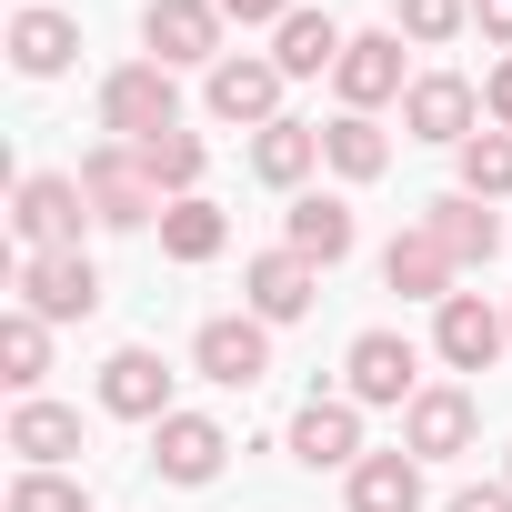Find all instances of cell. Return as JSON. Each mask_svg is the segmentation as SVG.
<instances>
[{"mask_svg":"<svg viewBox=\"0 0 512 512\" xmlns=\"http://www.w3.org/2000/svg\"><path fill=\"white\" fill-rule=\"evenodd\" d=\"M21 312L91 322L101 312V262H91V251H31V262H21Z\"/></svg>","mask_w":512,"mask_h":512,"instance_id":"3","label":"cell"},{"mask_svg":"<svg viewBox=\"0 0 512 512\" xmlns=\"http://www.w3.org/2000/svg\"><path fill=\"white\" fill-rule=\"evenodd\" d=\"M332 81H342V101H352V111L402 101V91H412V81H402V31H362V41L342 51V71H332Z\"/></svg>","mask_w":512,"mask_h":512,"instance_id":"12","label":"cell"},{"mask_svg":"<svg viewBox=\"0 0 512 512\" xmlns=\"http://www.w3.org/2000/svg\"><path fill=\"white\" fill-rule=\"evenodd\" d=\"M462 191L472 201H502L512 191V131H472L462 141Z\"/></svg>","mask_w":512,"mask_h":512,"instance_id":"28","label":"cell"},{"mask_svg":"<svg viewBox=\"0 0 512 512\" xmlns=\"http://www.w3.org/2000/svg\"><path fill=\"white\" fill-rule=\"evenodd\" d=\"M292 462L352 472V462H362V402H302V412H292Z\"/></svg>","mask_w":512,"mask_h":512,"instance_id":"10","label":"cell"},{"mask_svg":"<svg viewBox=\"0 0 512 512\" xmlns=\"http://www.w3.org/2000/svg\"><path fill=\"white\" fill-rule=\"evenodd\" d=\"M221 452H231V442H221V422H211V412H171V422H151V462H161L171 482H211V472H221Z\"/></svg>","mask_w":512,"mask_h":512,"instance_id":"15","label":"cell"},{"mask_svg":"<svg viewBox=\"0 0 512 512\" xmlns=\"http://www.w3.org/2000/svg\"><path fill=\"white\" fill-rule=\"evenodd\" d=\"M221 241H231V221H221L211 201H171V211H161V251H171V262H211Z\"/></svg>","mask_w":512,"mask_h":512,"instance_id":"27","label":"cell"},{"mask_svg":"<svg viewBox=\"0 0 512 512\" xmlns=\"http://www.w3.org/2000/svg\"><path fill=\"white\" fill-rule=\"evenodd\" d=\"M141 41H151L161 71H171V61H211V51H221V0H151V11H141Z\"/></svg>","mask_w":512,"mask_h":512,"instance_id":"8","label":"cell"},{"mask_svg":"<svg viewBox=\"0 0 512 512\" xmlns=\"http://www.w3.org/2000/svg\"><path fill=\"white\" fill-rule=\"evenodd\" d=\"M41 372H51V322L41 312H11V322H0V382L41 392Z\"/></svg>","mask_w":512,"mask_h":512,"instance_id":"26","label":"cell"},{"mask_svg":"<svg viewBox=\"0 0 512 512\" xmlns=\"http://www.w3.org/2000/svg\"><path fill=\"white\" fill-rule=\"evenodd\" d=\"M502 482H512V472H502Z\"/></svg>","mask_w":512,"mask_h":512,"instance_id":"36","label":"cell"},{"mask_svg":"<svg viewBox=\"0 0 512 512\" xmlns=\"http://www.w3.org/2000/svg\"><path fill=\"white\" fill-rule=\"evenodd\" d=\"M342 372H352V402H412V372H422V352H412L402 332H362Z\"/></svg>","mask_w":512,"mask_h":512,"instance_id":"14","label":"cell"},{"mask_svg":"<svg viewBox=\"0 0 512 512\" xmlns=\"http://www.w3.org/2000/svg\"><path fill=\"white\" fill-rule=\"evenodd\" d=\"M101 131L111 141H161V131H181V91H171V71L161 61H131V71H111L101 81Z\"/></svg>","mask_w":512,"mask_h":512,"instance_id":"1","label":"cell"},{"mask_svg":"<svg viewBox=\"0 0 512 512\" xmlns=\"http://www.w3.org/2000/svg\"><path fill=\"white\" fill-rule=\"evenodd\" d=\"M211 111L221 121H251V131H272L282 121V61H211Z\"/></svg>","mask_w":512,"mask_h":512,"instance_id":"11","label":"cell"},{"mask_svg":"<svg viewBox=\"0 0 512 512\" xmlns=\"http://www.w3.org/2000/svg\"><path fill=\"white\" fill-rule=\"evenodd\" d=\"M482 111H492V131H512V51L492 61V81H482Z\"/></svg>","mask_w":512,"mask_h":512,"instance_id":"32","label":"cell"},{"mask_svg":"<svg viewBox=\"0 0 512 512\" xmlns=\"http://www.w3.org/2000/svg\"><path fill=\"white\" fill-rule=\"evenodd\" d=\"M452 272H462V262H452L432 231H402V241L382 251V282H392L402 302H452Z\"/></svg>","mask_w":512,"mask_h":512,"instance_id":"17","label":"cell"},{"mask_svg":"<svg viewBox=\"0 0 512 512\" xmlns=\"http://www.w3.org/2000/svg\"><path fill=\"white\" fill-rule=\"evenodd\" d=\"M352 512H422V462L412 452H362L352 462Z\"/></svg>","mask_w":512,"mask_h":512,"instance_id":"21","label":"cell"},{"mask_svg":"<svg viewBox=\"0 0 512 512\" xmlns=\"http://www.w3.org/2000/svg\"><path fill=\"white\" fill-rule=\"evenodd\" d=\"M11 512H91V492L61 482V472H21V482H11Z\"/></svg>","mask_w":512,"mask_h":512,"instance_id":"30","label":"cell"},{"mask_svg":"<svg viewBox=\"0 0 512 512\" xmlns=\"http://www.w3.org/2000/svg\"><path fill=\"white\" fill-rule=\"evenodd\" d=\"M282 251H302V262H322V272H332L342 251H352V211H342V201H322V191H302V201H292V241H282Z\"/></svg>","mask_w":512,"mask_h":512,"instance_id":"24","label":"cell"},{"mask_svg":"<svg viewBox=\"0 0 512 512\" xmlns=\"http://www.w3.org/2000/svg\"><path fill=\"white\" fill-rule=\"evenodd\" d=\"M472 111H482V101H472V81H452V71H422V81L402 91V131H412V141H452V151H462V141H472Z\"/></svg>","mask_w":512,"mask_h":512,"instance_id":"9","label":"cell"},{"mask_svg":"<svg viewBox=\"0 0 512 512\" xmlns=\"http://www.w3.org/2000/svg\"><path fill=\"white\" fill-rule=\"evenodd\" d=\"M462 442H472V392H412L402 452H412V462H442V452H462Z\"/></svg>","mask_w":512,"mask_h":512,"instance_id":"16","label":"cell"},{"mask_svg":"<svg viewBox=\"0 0 512 512\" xmlns=\"http://www.w3.org/2000/svg\"><path fill=\"white\" fill-rule=\"evenodd\" d=\"M241 292H251V312H262V322H302L312 292H322V262H302V251H262V262L241 272Z\"/></svg>","mask_w":512,"mask_h":512,"instance_id":"13","label":"cell"},{"mask_svg":"<svg viewBox=\"0 0 512 512\" xmlns=\"http://www.w3.org/2000/svg\"><path fill=\"white\" fill-rule=\"evenodd\" d=\"M472 21H482V41H502V51H512V0H472Z\"/></svg>","mask_w":512,"mask_h":512,"instance_id":"35","label":"cell"},{"mask_svg":"<svg viewBox=\"0 0 512 512\" xmlns=\"http://www.w3.org/2000/svg\"><path fill=\"white\" fill-rule=\"evenodd\" d=\"M462 21H472V0H402V31L412 41H452Z\"/></svg>","mask_w":512,"mask_h":512,"instance_id":"31","label":"cell"},{"mask_svg":"<svg viewBox=\"0 0 512 512\" xmlns=\"http://www.w3.org/2000/svg\"><path fill=\"white\" fill-rule=\"evenodd\" d=\"M101 412H121V422H171V362L161 352H111L101 362Z\"/></svg>","mask_w":512,"mask_h":512,"instance_id":"7","label":"cell"},{"mask_svg":"<svg viewBox=\"0 0 512 512\" xmlns=\"http://www.w3.org/2000/svg\"><path fill=\"white\" fill-rule=\"evenodd\" d=\"M312 161H322V131H312V121H272V131H251V171H262L272 191H292Z\"/></svg>","mask_w":512,"mask_h":512,"instance_id":"23","label":"cell"},{"mask_svg":"<svg viewBox=\"0 0 512 512\" xmlns=\"http://www.w3.org/2000/svg\"><path fill=\"white\" fill-rule=\"evenodd\" d=\"M81 211H91V191H81V181H61V171H31V181H21V201H11V221H21V241H31V251H81Z\"/></svg>","mask_w":512,"mask_h":512,"instance_id":"5","label":"cell"},{"mask_svg":"<svg viewBox=\"0 0 512 512\" xmlns=\"http://www.w3.org/2000/svg\"><path fill=\"white\" fill-rule=\"evenodd\" d=\"M81 191H91V221H111V231H141V221L161 211V181H151V161H141L131 141H101V151L81 161Z\"/></svg>","mask_w":512,"mask_h":512,"instance_id":"2","label":"cell"},{"mask_svg":"<svg viewBox=\"0 0 512 512\" xmlns=\"http://www.w3.org/2000/svg\"><path fill=\"white\" fill-rule=\"evenodd\" d=\"M71 51H81V21H61V11H21L11 21V71L21 81H61Z\"/></svg>","mask_w":512,"mask_h":512,"instance_id":"19","label":"cell"},{"mask_svg":"<svg viewBox=\"0 0 512 512\" xmlns=\"http://www.w3.org/2000/svg\"><path fill=\"white\" fill-rule=\"evenodd\" d=\"M442 512H512V482H472V492H452Z\"/></svg>","mask_w":512,"mask_h":512,"instance_id":"33","label":"cell"},{"mask_svg":"<svg viewBox=\"0 0 512 512\" xmlns=\"http://www.w3.org/2000/svg\"><path fill=\"white\" fill-rule=\"evenodd\" d=\"M191 362H201L221 392H251V382L272 372V322H262V312H221V322H201Z\"/></svg>","mask_w":512,"mask_h":512,"instance_id":"4","label":"cell"},{"mask_svg":"<svg viewBox=\"0 0 512 512\" xmlns=\"http://www.w3.org/2000/svg\"><path fill=\"white\" fill-rule=\"evenodd\" d=\"M502 342H512V322H502L482 292H452V302H442V322H432V352H442L452 372H492V362H502Z\"/></svg>","mask_w":512,"mask_h":512,"instance_id":"6","label":"cell"},{"mask_svg":"<svg viewBox=\"0 0 512 512\" xmlns=\"http://www.w3.org/2000/svg\"><path fill=\"white\" fill-rule=\"evenodd\" d=\"M322 161H332L342 181H382V161H392V141L372 131V111H342V121L322 131Z\"/></svg>","mask_w":512,"mask_h":512,"instance_id":"25","label":"cell"},{"mask_svg":"<svg viewBox=\"0 0 512 512\" xmlns=\"http://www.w3.org/2000/svg\"><path fill=\"white\" fill-rule=\"evenodd\" d=\"M221 21H272V31H282V21H292V0H221Z\"/></svg>","mask_w":512,"mask_h":512,"instance_id":"34","label":"cell"},{"mask_svg":"<svg viewBox=\"0 0 512 512\" xmlns=\"http://www.w3.org/2000/svg\"><path fill=\"white\" fill-rule=\"evenodd\" d=\"M422 231H432V241L452 251L462 272H472V262H492V251H502V221H492V211H482L472 191H442V201L422 211Z\"/></svg>","mask_w":512,"mask_h":512,"instance_id":"18","label":"cell"},{"mask_svg":"<svg viewBox=\"0 0 512 512\" xmlns=\"http://www.w3.org/2000/svg\"><path fill=\"white\" fill-rule=\"evenodd\" d=\"M141 161H151V181H161V191H181V201H191V181H201V141H191V131L141 141Z\"/></svg>","mask_w":512,"mask_h":512,"instance_id":"29","label":"cell"},{"mask_svg":"<svg viewBox=\"0 0 512 512\" xmlns=\"http://www.w3.org/2000/svg\"><path fill=\"white\" fill-rule=\"evenodd\" d=\"M342 31H332V11H292L282 21V41H272V61H282V81H312V71H342Z\"/></svg>","mask_w":512,"mask_h":512,"instance_id":"22","label":"cell"},{"mask_svg":"<svg viewBox=\"0 0 512 512\" xmlns=\"http://www.w3.org/2000/svg\"><path fill=\"white\" fill-rule=\"evenodd\" d=\"M11 452H21V472L71 462V452H81V412H61V402H21V412H11Z\"/></svg>","mask_w":512,"mask_h":512,"instance_id":"20","label":"cell"}]
</instances>
